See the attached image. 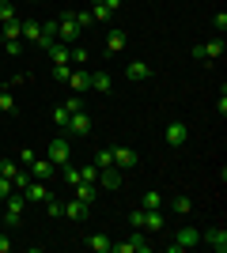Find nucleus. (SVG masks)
Masks as SVG:
<instances>
[{
	"instance_id": "f257e3e1",
	"label": "nucleus",
	"mask_w": 227,
	"mask_h": 253,
	"mask_svg": "<svg viewBox=\"0 0 227 253\" xmlns=\"http://www.w3.org/2000/svg\"><path fill=\"white\" fill-rule=\"evenodd\" d=\"M110 253H151V238H148V231L136 227L125 242H114V250H110Z\"/></svg>"
},
{
	"instance_id": "f03ea898",
	"label": "nucleus",
	"mask_w": 227,
	"mask_h": 253,
	"mask_svg": "<svg viewBox=\"0 0 227 253\" xmlns=\"http://www.w3.org/2000/svg\"><path fill=\"white\" fill-rule=\"evenodd\" d=\"M23 208H27V197H23V193L15 189V193H11V197H8V201L0 204V219L8 223V227H15V223L23 219Z\"/></svg>"
},
{
	"instance_id": "7ed1b4c3",
	"label": "nucleus",
	"mask_w": 227,
	"mask_h": 253,
	"mask_svg": "<svg viewBox=\"0 0 227 253\" xmlns=\"http://www.w3.org/2000/svg\"><path fill=\"white\" fill-rule=\"evenodd\" d=\"M80 23H76V15H61L57 19V42H65V45H76L80 42Z\"/></svg>"
},
{
	"instance_id": "20e7f679",
	"label": "nucleus",
	"mask_w": 227,
	"mask_h": 253,
	"mask_svg": "<svg viewBox=\"0 0 227 253\" xmlns=\"http://www.w3.org/2000/svg\"><path fill=\"white\" fill-rule=\"evenodd\" d=\"M193 246H201V231H197V227H182L167 250H171V253H182V250H193Z\"/></svg>"
},
{
	"instance_id": "39448f33",
	"label": "nucleus",
	"mask_w": 227,
	"mask_h": 253,
	"mask_svg": "<svg viewBox=\"0 0 227 253\" xmlns=\"http://www.w3.org/2000/svg\"><path fill=\"white\" fill-rule=\"evenodd\" d=\"M68 155H72V151H68V136L49 140V148H45V159H49L53 167H65V163H68Z\"/></svg>"
},
{
	"instance_id": "423d86ee",
	"label": "nucleus",
	"mask_w": 227,
	"mask_h": 253,
	"mask_svg": "<svg viewBox=\"0 0 227 253\" xmlns=\"http://www.w3.org/2000/svg\"><path fill=\"white\" fill-rule=\"evenodd\" d=\"M110 155H114V167H118L121 174H129V170L140 163V155H136L133 148H110Z\"/></svg>"
},
{
	"instance_id": "0eeeda50",
	"label": "nucleus",
	"mask_w": 227,
	"mask_h": 253,
	"mask_svg": "<svg viewBox=\"0 0 227 253\" xmlns=\"http://www.w3.org/2000/svg\"><path fill=\"white\" fill-rule=\"evenodd\" d=\"M167 144H171V148H185V144H189V125H185V121H171V125H167Z\"/></svg>"
},
{
	"instance_id": "6e6552de",
	"label": "nucleus",
	"mask_w": 227,
	"mask_h": 253,
	"mask_svg": "<svg viewBox=\"0 0 227 253\" xmlns=\"http://www.w3.org/2000/svg\"><path fill=\"white\" fill-rule=\"evenodd\" d=\"M23 197H27V204H45V197H49V185H45V181H27V185H23Z\"/></svg>"
},
{
	"instance_id": "1a4fd4ad",
	"label": "nucleus",
	"mask_w": 227,
	"mask_h": 253,
	"mask_svg": "<svg viewBox=\"0 0 227 253\" xmlns=\"http://www.w3.org/2000/svg\"><path fill=\"white\" fill-rule=\"evenodd\" d=\"M27 174H31L34 181H53L57 167H53V163H49V159H34L31 167H27Z\"/></svg>"
},
{
	"instance_id": "9d476101",
	"label": "nucleus",
	"mask_w": 227,
	"mask_h": 253,
	"mask_svg": "<svg viewBox=\"0 0 227 253\" xmlns=\"http://www.w3.org/2000/svg\"><path fill=\"white\" fill-rule=\"evenodd\" d=\"M201 242H205L208 250H216V253H227V231H224V227H216V231H201Z\"/></svg>"
},
{
	"instance_id": "9b49d317",
	"label": "nucleus",
	"mask_w": 227,
	"mask_h": 253,
	"mask_svg": "<svg viewBox=\"0 0 227 253\" xmlns=\"http://www.w3.org/2000/svg\"><path fill=\"white\" fill-rule=\"evenodd\" d=\"M65 132H68V136H87V132H91V117H87L84 110L72 114V117H68V125H65Z\"/></svg>"
},
{
	"instance_id": "f8f14e48",
	"label": "nucleus",
	"mask_w": 227,
	"mask_h": 253,
	"mask_svg": "<svg viewBox=\"0 0 227 253\" xmlns=\"http://www.w3.org/2000/svg\"><path fill=\"white\" fill-rule=\"evenodd\" d=\"M65 215L76 219V223H84L87 215H91V204H84L80 197H68V201H65Z\"/></svg>"
},
{
	"instance_id": "ddd939ff",
	"label": "nucleus",
	"mask_w": 227,
	"mask_h": 253,
	"mask_svg": "<svg viewBox=\"0 0 227 253\" xmlns=\"http://www.w3.org/2000/svg\"><path fill=\"white\" fill-rule=\"evenodd\" d=\"M121 181H125V174H121L118 167H102L98 170V185H102V189H121Z\"/></svg>"
},
{
	"instance_id": "4468645a",
	"label": "nucleus",
	"mask_w": 227,
	"mask_h": 253,
	"mask_svg": "<svg viewBox=\"0 0 227 253\" xmlns=\"http://www.w3.org/2000/svg\"><path fill=\"white\" fill-rule=\"evenodd\" d=\"M125 80H133V84H144V80H151V64L129 61V64H125Z\"/></svg>"
},
{
	"instance_id": "2eb2a0df",
	"label": "nucleus",
	"mask_w": 227,
	"mask_h": 253,
	"mask_svg": "<svg viewBox=\"0 0 227 253\" xmlns=\"http://www.w3.org/2000/svg\"><path fill=\"white\" fill-rule=\"evenodd\" d=\"M68 87H72L76 95L91 91V72H87V68H72V76H68Z\"/></svg>"
},
{
	"instance_id": "dca6fc26",
	"label": "nucleus",
	"mask_w": 227,
	"mask_h": 253,
	"mask_svg": "<svg viewBox=\"0 0 227 253\" xmlns=\"http://www.w3.org/2000/svg\"><path fill=\"white\" fill-rule=\"evenodd\" d=\"M163 227H167V219H163V208H144V231L151 234H163Z\"/></svg>"
},
{
	"instance_id": "f3484780",
	"label": "nucleus",
	"mask_w": 227,
	"mask_h": 253,
	"mask_svg": "<svg viewBox=\"0 0 227 253\" xmlns=\"http://www.w3.org/2000/svg\"><path fill=\"white\" fill-rule=\"evenodd\" d=\"M125 42H129V34L121 31V27H114V31L106 34V53H121V49H125Z\"/></svg>"
},
{
	"instance_id": "a211bd4d",
	"label": "nucleus",
	"mask_w": 227,
	"mask_h": 253,
	"mask_svg": "<svg viewBox=\"0 0 227 253\" xmlns=\"http://www.w3.org/2000/svg\"><path fill=\"white\" fill-rule=\"evenodd\" d=\"M110 87H114V76H110V72H102V68H98V72H91V91L106 95Z\"/></svg>"
},
{
	"instance_id": "6ab92c4d",
	"label": "nucleus",
	"mask_w": 227,
	"mask_h": 253,
	"mask_svg": "<svg viewBox=\"0 0 227 253\" xmlns=\"http://www.w3.org/2000/svg\"><path fill=\"white\" fill-rule=\"evenodd\" d=\"M72 193L80 197L84 204H95V197H98V185L95 181H80V185H72Z\"/></svg>"
},
{
	"instance_id": "aec40b11",
	"label": "nucleus",
	"mask_w": 227,
	"mask_h": 253,
	"mask_svg": "<svg viewBox=\"0 0 227 253\" xmlns=\"http://www.w3.org/2000/svg\"><path fill=\"white\" fill-rule=\"evenodd\" d=\"M224 38H212V42H205L201 45V57H205V61H220V57H224Z\"/></svg>"
},
{
	"instance_id": "412c9836",
	"label": "nucleus",
	"mask_w": 227,
	"mask_h": 253,
	"mask_svg": "<svg viewBox=\"0 0 227 253\" xmlns=\"http://www.w3.org/2000/svg\"><path fill=\"white\" fill-rule=\"evenodd\" d=\"M87 250H91V253H110L114 242H110L106 234H91V238H87Z\"/></svg>"
},
{
	"instance_id": "4be33fe9",
	"label": "nucleus",
	"mask_w": 227,
	"mask_h": 253,
	"mask_svg": "<svg viewBox=\"0 0 227 253\" xmlns=\"http://www.w3.org/2000/svg\"><path fill=\"white\" fill-rule=\"evenodd\" d=\"M23 42H27V45L42 42V23H23Z\"/></svg>"
},
{
	"instance_id": "5701e85b",
	"label": "nucleus",
	"mask_w": 227,
	"mask_h": 253,
	"mask_svg": "<svg viewBox=\"0 0 227 253\" xmlns=\"http://www.w3.org/2000/svg\"><path fill=\"white\" fill-rule=\"evenodd\" d=\"M45 53H49V61H53V64H68V45H65V42L45 45Z\"/></svg>"
},
{
	"instance_id": "b1692460",
	"label": "nucleus",
	"mask_w": 227,
	"mask_h": 253,
	"mask_svg": "<svg viewBox=\"0 0 227 253\" xmlns=\"http://www.w3.org/2000/svg\"><path fill=\"white\" fill-rule=\"evenodd\" d=\"M57 42V19H45L42 23V42H38V49H45V45Z\"/></svg>"
},
{
	"instance_id": "393cba45",
	"label": "nucleus",
	"mask_w": 227,
	"mask_h": 253,
	"mask_svg": "<svg viewBox=\"0 0 227 253\" xmlns=\"http://www.w3.org/2000/svg\"><path fill=\"white\" fill-rule=\"evenodd\" d=\"M91 19L95 23H114V11H110L102 0H95V4H91Z\"/></svg>"
},
{
	"instance_id": "a878e982",
	"label": "nucleus",
	"mask_w": 227,
	"mask_h": 253,
	"mask_svg": "<svg viewBox=\"0 0 227 253\" xmlns=\"http://www.w3.org/2000/svg\"><path fill=\"white\" fill-rule=\"evenodd\" d=\"M87 61H91V57H87V49H84V45H68V64H76V68H84Z\"/></svg>"
},
{
	"instance_id": "bb28decb",
	"label": "nucleus",
	"mask_w": 227,
	"mask_h": 253,
	"mask_svg": "<svg viewBox=\"0 0 227 253\" xmlns=\"http://www.w3.org/2000/svg\"><path fill=\"white\" fill-rule=\"evenodd\" d=\"M61 170V178H65V185L72 189V185H80V167H72V163H65V167H57Z\"/></svg>"
},
{
	"instance_id": "cd10ccee",
	"label": "nucleus",
	"mask_w": 227,
	"mask_h": 253,
	"mask_svg": "<svg viewBox=\"0 0 227 253\" xmlns=\"http://www.w3.org/2000/svg\"><path fill=\"white\" fill-rule=\"evenodd\" d=\"M0 174H4L8 181H15L23 174V167H19V163H11V159H0Z\"/></svg>"
},
{
	"instance_id": "c85d7f7f",
	"label": "nucleus",
	"mask_w": 227,
	"mask_h": 253,
	"mask_svg": "<svg viewBox=\"0 0 227 253\" xmlns=\"http://www.w3.org/2000/svg\"><path fill=\"white\" fill-rule=\"evenodd\" d=\"M45 215H53V219H61V215H65V201H57L53 193H49V197H45Z\"/></svg>"
},
{
	"instance_id": "c756f323",
	"label": "nucleus",
	"mask_w": 227,
	"mask_h": 253,
	"mask_svg": "<svg viewBox=\"0 0 227 253\" xmlns=\"http://www.w3.org/2000/svg\"><path fill=\"white\" fill-rule=\"evenodd\" d=\"M140 208H163V197H159V189H148V193H144V197H140Z\"/></svg>"
},
{
	"instance_id": "7c9ffc66",
	"label": "nucleus",
	"mask_w": 227,
	"mask_h": 253,
	"mask_svg": "<svg viewBox=\"0 0 227 253\" xmlns=\"http://www.w3.org/2000/svg\"><path fill=\"white\" fill-rule=\"evenodd\" d=\"M171 208L178 211V215H189V211H193V204H189V197H185V193H178V197L171 201Z\"/></svg>"
},
{
	"instance_id": "2f4dec72",
	"label": "nucleus",
	"mask_w": 227,
	"mask_h": 253,
	"mask_svg": "<svg viewBox=\"0 0 227 253\" xmlns=\"http://www.w3.org/2000/svg\"><path fill=\"white\" fill-rule=\"evenodd\" d=\"M0 114H15V95H11L8 87L0 91Z\"/></svg>"
},
{
	"instance_id": "473e14b6",
	"label": "nucleus",
	"mask_w": 227,
	"mask_h": 253,
	"mask_svg": "<svg viewBox=\"0 0 227 253\" xmlns=\"http://www.w3.org/2000/svg\"><path fill=\"white\" fill-rule=\"evenodd\" d=\"M68 117H72V114L65 110V102H61V106H53V125H57V128H65V125H68Z\"/></svg>"
},
{
	"instance_id": "72a5a7b5",
	"label": "nucleus",
	"mask_w": 227,
	"mask_h": 253,
	"mask_svg": "<svg viewBox=\"0 0 227 253\" xmlns=\"http://www.w3.org/2000/svg\"><path fill=\"white\" fill-rule=\"evenodd\" d=\"M80 181H95V185H98V167H95V163L80 167Z\"/></svg>"
},
{
	"instance_id": "f704fd0d",
	"label": "nucleus",
	"mask_w": 227,
	"mask_h": 253,
	"mask_svg": "<svg viewBox=\"0 0 227 253\" xmlns=\"http://www.w3.org/2000/svg\"><path fill=\"white\" fill-rule=\"evenodd\" d=\"M68 76H72V64H53V80L57 84H68Z\"/></svg>"
},
{
	"instance_id": "c9c22d12",
	"label": "nucleus",
	"mask_w": 227,
	"mask_h": 253,
	"mask_svg": "<svg viewBox=\"0 0 227 253\" xmlns=\"http://www.w3.org/2000/svg\"><path fill=\"white\" fill-rule=\"evenodd\" d=\"M4 49H8V57H19V53L27 49V42H23V38H11V42H4Z\"/></svg>"
},
{
	"instance_id": "e433bc0d",
	"label": "nucleus",
	"mask_w": 227,
	"mask_h": 253,
	"mask_svg": "<svg viewBox=\"0 0 227 253\" xmlns=\"http://www.w3.org/2000/svg\"><path fill=\"white\" fill-rule=\"evenodd\" d=\"M8 19H19V15H15V4L0 0V23H8Z\"/></svg>"
},
{
	"instance_id": "4c0bfd02",
	"label": "nucleus",
	"mask_w": 227,
	"mask_h": 253,
	"mask_svg": "<svg viewBox=\"0 0 227 253\" xmlns=\"http://www.w3.org/2000/svg\"><path fill=\"white\" fill-rule=\"evenodd\" d=\"M72 15H76V23H80V31H91V27H95L91 11H72Z\"/></svg>"
},
{
	"instance_id": "58836bf2",
	"label": "nucleus",
	"mask_w": 227,
	"mask_h": 253,
	"mask_svg": "<svg viewBox=\"0 0 227 253\" xmlns=\"http://www.w3.org/2000/svg\"><path fill=\"white\" fill-rule=\"evenodd\" d=\"M65 110H68V114H80V110H84V98H80V95H68L65 98Z\"/></svg>"
},
{
	"instance_id": "ea45409f",
	"label": "nucleus",
	"mask_w": 227,
	"mask_h": 253,
	"mask_svg": "<svg viewBox=\"0 0 227 253\" xmlns=\"http://www.w3.org/2000/svg\"><path fill=\"white\" fill-rule=\"evenodd\" d=\"M34 159H38V155H34L31 148H19V159H15V163H19V167L27 170V167H31V163H34Z\"/></svg>"
},
{
	"instance_id": "a19ab883",
	"label": "nucleus",
	"mask_w": 227,
	"mask_h": 253,
	"mask_svg": "<svg viewBox=\"0 0 227 253\" xmlns=\"http://www.w3.org/2000/svg\"><path fill=\"white\" fill-rule=\"evenodd\" d=\"M11 193H15V185H11V181H8V178H4V174H0V204L8 201Z\"/></svg>"
},
{
	"instance_id": "79ce46f5",
	"label": "nucleus",
	"mask_w": 227,
	"mask_h": 253,
	"mask_svg": "<svg viewBox=\"0 0 227 253\" xmlns=\"http://www.w3.org/2000/svg\"><path fill=\"white\" fill-rule=\"evenodd\" d=\"M95 167H98V170H102V167H114V155H110V148L95 155Z\"/></svg>"
},
{
	"instance_id": "37998d69",
	"label": "nucleus",
	"mask_w": 227,
	"mask_h": 253,
	"mask_svg": "<svg viewBox=\"0 0 227 253\" xmlns=\"http://www.w3.org/2000/svg\"><path fill=\"white\" fill-rule=\"evenodd\" d=\"M129 223H133V227H140V231H144V208L129 211Z\"/></svg>"
},
{
	"instance_id": "c03bdc74",
	"label": "nucleus",
	"mask_w": 227,
	"mask_h": 253,
	"mask_svg": "<svg viewBox=\"0 0 227 253\" xmlns=\"http://www.w3.org/2000/svg\"><path fill=\"white\" fill-rule=\"evenodd\" d=\"M212 27H216V31H227V11H216V19H212Z\"/></svg>"
},
{
	"instance_id": "a18cd8bd",
	"label": "nucleus",
	"mask_w": 227,
	"mask_h": 253,
	"mask_svg": "<svg viewBox=\"0 0 227 253\" xmlns=\"http://www.w3.org/2000/svg\"><path fill=\"white\" fill-rule=\"evenodd\" d=\"M11 250V238H8V231H0V253H8Z\"/></svg>"
},
{
	"instance_id": "49530a36",
	"label": "nucleus",
	"mask_w": 227,
	"mask_h": 253,
	"mask_svg": "<svg viewBox=\"0 0 227 253\" xmlns=\"http://www.w3.org/2000/svg\"><path fill=\"white\" fill-rule=\"evenodd\" d=\"M102 4H106L110 11H118V8H121V0H102Z\"/></svg>"
},
{
	"instance_id": "de8ad7c7",
	"label": "nucleus",
	"mask_w": 227,
	"mask_h": 253,
	"mask_svg": "<svg viewBox=\"0 0 227 253\" xmlns=\"http://www.w3.org/2000/svg\"><path fill=\"white\" fill-rule=\"evenodd\" d=\"M34 4H38V0H34Z\"/></svg>"
}]
</instances>
